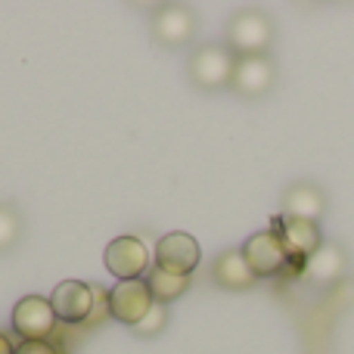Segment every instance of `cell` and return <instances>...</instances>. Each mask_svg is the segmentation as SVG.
Masks as SVG:
<instances>
[{
  "mask_svg": "<svg viewBox=\"0 0 354 354\" xmlns=\"http://www.w3.org/2000/svg\"><path fill=\"white\" fill-rule=\"evenodd\" d=\"M233 68H236V56L230 53L227 44H202L189 53L187 62V78L193 81L199 91H221L230 87Z\"/></svg>",
  "mask_w": 354,
  "mask_h": 354,
  "instance_id": "6da1fadb",
  "label": "cell"
},
{
  "mask_svg": "<svg viewBox=\"0 0 354 354\" xmlns=\"http://www.w3.org/2000/svg\"><path fill=\"white\" fill-rule=\"evenodd\" d=\"M274 44V25L264 12L243 10L227 22V47L233 56H268Z\"/></svg>",
  "mask_w": 354,
  "mask_h": 354,
  "instance_id": "7a4b0ae2",
  "label": "cell"
},
{
  "mask_svg": "<svg viewBox=\"0 0 354 354\" xmlns=\"http://www.w3.org/2000/svg\"><path fill=\"white\" fill-rule=\"evenodd\" d=\"M270 230L283 239V245H286V252H289V264H292L289 274H301L305 261L324 245L317 221H301V218H286V214H283V218L274 221Z\"/></svg>",
  "mask_w": 354,
  "mask_h": 354,
  "instance_id": "3957f363",
  "label": "cell"
},
{
  "mask_svg": "<svg viewBox=\"0 0 354 354\" xmlns=\"http://www.w3.org/2000/svg\"><path fill=\"white\" fill-rule=\"evenodd\" d=\"M239 252H243L245 264L252 268L255 277H277V274H283V270L292 268V264H289L286 245H283V239L277 236L274 230L252 233Z\"/></svg>",
  "mask_w": 354,
  "mask_h": 354,
  "instance_id": "277c9868",
  "label": "cell"
},
{
  "mask_svg": "<svg viewBox=\"0 0 354 354\" xmlns=\"http://www.w3.org/2000/svg\"><path fill=\"white\" fill-rule=\"evenodd\" d=\"M153 292H149L147 280H122L109 292V314L118 324L134 330L149 311H153Z\"/></svg>",
  "mask_w": 354,
  "mask_h": 354,
  "instance_id": "5b68a950",
  "label": "cell"
},
{
  "mask_svg": "<svg viewBox=\"0 0 354 354\" xmlns=\"http://www.w3.org/2000/svg\"><path fill=\"white\" fill-rule=\"evenodd\" d=\"M202 261V249L189 233H165L156 245V268L168 270L174 277H189Z\"/></svg>",
  "mask_w": 354,
  "mask_h": 354,
  "instance_id": "8992f818",
  "label": "cell"
},
{
  "mask_svg": "<svg viewBox=\"0 0 354 354\" xmlns=\"http://www.w3.org/2000/svg\"><path fill=\"white\" fill-rule=\"evenodd\" d=\"M103 258H106V268H109V274L118 277V283H122V280H140V274H147L149 261H153L149 249L137 236H118V239H112V243L106 245V255Z\"/></svg>",
  "mask_w": 354,
  "mask_h": 354,
  "instance_id": "52a82bcc",
  "label": "cell"
},
{
  "mask_svg": "<svg viewBox=\"0 0 354 354\" xmlns=\"http://www.w3.org/2000/svg\"><path fill=\"white\" fill-rule=\"evenodd\" d=\"M56 326V314L53 305L41 295H25L22 301H16L12 308V333L22 336L25 342H35V339H47Z\"/></svg>",
  "mask_w": 354,
  "mask_h": 354,
  "instance_id": "ba28073f",
  "label": "cell"
},
{
  "mask_svg": "<svg viewBox=\"0 0 354 354\" xmlns=\"http://www.w3.org/2000/svg\"><path fill=\"white\" fill-rule=\"evenodd\" d=\"M277 68L270 56H236V68H233L230 87L245 100H258L274 87Z\"/></svg>",
  "mask_w": 354,
  "mask_h": 354,
  "instance_id": "9c48e42d",
  "label": "cell"
},
{
  "mask_svg": "<svg viewBox=\"0 0 354 354\" xmlns=\"http://www.w3.org/2000/svg\"><path fill=\"white\" fill-rule=\"evenodd\" d=\"M149 28H153V37L162 47H183V44H189L196 35V16L187 6L168 3L153 12Z\"/></svg>",
  "mask_w": 354,
  "mask_h": 354,
  "instance_id": "30bf717a",
  "label": "cell"
},
{
  "mask_svg": "<svg viewBox=\"0 0 354 354\" xmlns=\"http://www.w3.org/2000/svg\"><path fill=\"white\" fill-rule=\"evenodd\" d=\"M50 305H53L56 320H62V324H81L93 311V289L81 280H62L53 289V295H50Z\"/></svg>",
  "mask_w": 354,
  "mask_h": 354,
  "instance_id": "8fae6325",
  "label": "cell"
},
{
  "mask_svg": "<svg viewBox=\"0 0 354 354\" xmlns=\"http://www.w3.org/2000/svg\"><path fill=\"white\" fill-rule=\"evenodd\" d=\"M326 212V199L314 183L301 180L283 193V214L286 218H301V221H317Z\"/></svg>",
  "mask_w": 354,
  "mask_h": 354,
  "instance_id": "7c38bea8",
  "label": "cell"
},
{
  "mask_svg": "<svg viewBox=\"0 0 354 354\" xmlns=\"http://www.w3.org/2000/svg\"><path fill=\"white\" fill-rule=\"evenodd\" d=\"M212 277L221 289H233V292H243V289H252L255 286L258 277L252 274V268L245 264L243 252L239 249H230L224 255L214 258V268H212Z\"/></svg>",
  "mask_w": 354,
  "mask_h": 354,
  "instance_id": "4fadbf2b",
  "label": "cell"
},
{
  "mask_svg": "<svg viewBox=\"0 0 354 354\" xmlns=\"http://www.w3.org/2000/svg\"><path fill=\"white\" fill-rule=\"evenodd\" d=\"M345 264H348V261H345V252L339 249L336 243H324L305 261V270H301V274H305L308 280H314L317 286H326V283H333V280H339V277H342Z\"/></svg>",
  "mask_w": 354,
  "mask_h": 354,
  "instance_id": "5bb4252c",
  "label": "cell"
},
{
  "mask_svg": "<svg viewBox=\"0 0 354 354\" xmlns=\"http://www.w3.org/2000/svg\"><path fill=\"white\" fill-rule=\"evenodd\" d=\"M147 286H149V292H153L156 305H168V301L180 299V295L189 289V277H174L162 268H149Z\"/></svg>",
  "mask_w": 354,
  "mask_h": 354,
  "instance_id": "9a60e30c",
  "label": "cell"
},
{
  "mask_svg": "<svg viewBox=\"0 0 354 354\" xmlns=\"http://www.w3.org/2000/svg\"><path fill=\"white\" fill-rule=\"evenodd\" d=\"M19 233H22V218L16 214L12 205H3V202H0V252L12 249Z\"/></svg>",
  "mask_w": 354,
  "mask_h": 354,
  "instance_id": "2e32d148",
  "label": "cell"
},
{
  "mask_svg": "<svg viewBox=\"0 0 354 354\" xmlns=\"http://www.w3.org/2000/svg\"><path fill=\"white\" fill-rule=\"evenodd\" d=\"M165 324H168V311H165V305H153V311L147 314V317L140 320V324L134 326V333L140 339H153V336H159L162 330H165Z\"/></svg>",
  "mask_w": 354,
  "mask_h": 354,
  "instance_id": "e0dca14e",
  "label": "cell"
},
{
  "mask_svg": "<svg viewBox=\"0 0 354 354\" xmlns=\"http://www.w3.org/2000/svg\"><path fill=\"white\" fill-rule=\"evenodd\" d=\"M16 354H56V348L47 339H35V342H22L16 348Z\"/></svg>",
  "mask_w": 354,
  "mask_h": 354,
  "instance_id": "ac0fdd59",
  "label": "cell"
},
{
  "mask_svg": "<svg viewBox=\"0 0 354 354\" xmlns=\"http://www.w3.org/2000/svg\"><path fill=\"white\" fill-rule=\"evenodd\" d=\"M0 354H16V348H12V342L6 339V333H0Z\"/></svg>",
  "mask_w": 354,
  "mask_h": 354,
  "instance_id": "d6986e66",
  "label": "cell"
}]
</instances>
